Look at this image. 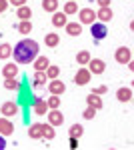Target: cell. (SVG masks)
<instances>
[{
	"label": "cell",
	"instance_id": "obj_1",
	"mask_svg": "<svg viewBox=\"0 0 134 150\" xmlns=\"http://www.w3.org/2000/svg\"><path fill=\"white\" fill-rule=\"evenodd\" d=\"M38 42L36 40H30V38H24L20 40L16 46L12 48V52H14V60L18 62V64H30L34 62V58L38 56Z\"/></svg>",
	"mask_w": 134,
	"mask_h": 150
},
{
	"label": "cell",
	"instance_id": "obj_2",
	"mask_svg": "<svg viewBox=\"0 0 134 150\" xmlns=\"http://www.w3.org/2000/svg\"><path fill=\"white\" fill-rule=\"evenodd\" d=\"M114 58H116V62H120V64H128V62L132 60V50H130L128 46L116 48V52H114Z\"/></svg>",
	"mask_w": 134,
	"mask_h": 150
},
{
	"label": "cell",
	"instance_id": "obj_3",
	"mask_svg": "<svg viewBox=\"0 0 134 150\" xmlns=\"http://www.w3.org/2000/svg\"><path fill=\"white\" fill-rule=\"evenodd\" d=\"M104 70H106V64H104V60L100 58H90L88 60V72L90 74H104Z\"/></svg>",
	"mask_w": 134,
	"mask_h": 150
},
{
	"label": "cell",
	"instance_id": "obj_4",
	"mask_svg": "<svg viewBox=\"0 0 134 150\" xmlns=\"http://www.w3.org/2000/svg\"><path fill=\"white\" fill-rule=\"evenodd\" d=\"M78 20H80V24H94L96 12L92 8H82V10H78Z\"/></svg>",
	"mask_w": 134,
	"mask_h": 150
},
{
	"label": "cell",
	"instance_id": "obj_5",
	"mask_svg": "<svg viewBox=\"0 0 134 150\" xmlns=\"http://www.w3.org/2000/svg\"><path fill=\"white\" fill-rule=\"evenodd\" d=\"M48 90H50V94L62 96V94L66 92V84H64L62 80H58V78H52V80L48 82Z\"/></svg>",
	"mask_w": 134,
	"mask_h": 150
},
{
	"label": "cell",
	"instance_id": "obj_6",
	"mask_svg": "<svg viewBox=\"0 0 134 150\" xmlns=\"http://www.w3.org/2000/svg\"><path fill=\"white\" fill-rule=\"evenodd\" d=\"M46 114H48V124H52V126H62L64 114H62L58 108H50V112H46Z\"/></svg>",
	"mask_w": 134,
	"mask_h": 150
},
{
	"label": "cell",
	"instance_id": "obj_7",
	"mask_svg": "<svg viewBox=\"0 0 134 150\" xmlns=\"http://www.w3.org/2000/svg\"><path fill=\"white\" fill-rule=\"evenodd\" d=\"M90 76H92V74L88 72V68H78V72L74 74V82H76L78 86H86L90 82Z\"/></svg>",
	"mask_w": 134,
	"mask_h": 150
},
{
	"label": "cell",
	"instance_id": "obj_8",
	"mask_svg": "<svg viewBox=\"0 0 134 150\" xmlns=\"http://www.w3.org/2000/svg\"><path fill=\"white\" fill-rule=\"evenodd\" d=\"M90 26H92L90 32H92V38H94V40H102V38L106 36V32H108L106 26H104V22H98V24L94 22V24H90Z\"/></svg>",
	"mask_w": 134,
	"mask_h": 150
},
{
	"label": "cell",
	"instance_id": "obj_9",
	"mask_svg": "<svg viewBox=\"0 0 134 150\" xmlns=\"http://www.w3.org/2000/svg\"><path fill=\"white\" fill-rule=\"evenodd\" d=\"M0 114H4L6 118H12V116L18 114V104L16 102H4L2 108H0Z\"/></svg>",
	"mask_w": 134,
	"mask_h": 150
},
{
	"label": "cell",
	"instance_id": "obj_10",
	"mask_svg": "<svg viewBox=\"0 0 134 150\" xmlns=\"http://www.w3.org/2000/svg\"><path fill=\"white\" fill-rule=\"evenodd\" d=\"M66 22H68V16L64 14V12H52V24H54L56 28H64L66 26Z\"/></svg>",
	"mask_w": 134,
	"mask_h": 150
},
{
	"label": "cell",
	"instance_id": "obj_11",
	"mask_svg": "<svg viewBox=\"0 0 134 150\" xmlns=\"http://www.w3.org/2000/svg\"><path fill=\"white\" fill-rule=\"evenodd\" d=\"M34 70H36V72H46V68H48V66H50V60H48V58L46 56H36L34 58Z\"/></svg>",
	"mask_w": 134,
	"mask_h": 150
},
{
	"label": "cell",
	"instance_id": "obj_12",
	"mask_svg": "<svg viewBox=\"0 0 134 150\" xmlns=\"http://www.w3.org/2000/svg\"><path fill=\"white\" fill-rule=\"evenodd\" d=\"M12 132H14V126H12V122L4 116V118H0V134L2 136H10Z\"/></svg>",
	"mask_w": 134,
	"mask_h": 150
},
{
	"label": "cell",
	"instance_id": "obj_13",
	"mask_svg": "<svg viewBox=\"0 0 134 150\" xmlns=\"http://www.w3.org/2000/svg\"><path fill=\"white\" fill-rule=\"evenodd\" d=\"M28 136H30L32 140H40L42 138V124H40V122L30 124V128H28Z\"/></svg>",
	"mask_w": 134,
	"mask_h": 150
},
{
	"label": "cell",
	"instance_id": "obj_14",
	"mask_svg": "<svg viewBox=\"0 0 134 150\" xmlns=\"http://www.w3.org/2000/svg\"><path fill=\"white\" fill-rule=\"evenodd\" d=\"M2 76H4V78H16V76H18V66H16V64H4Z\"/></svg>",
	"mask_w": 134,
	"mask_h": 150
},
{
	"label": "cell",
	"instance_id": "obj_15",
	"mask_svg": "<svg viewBox=\"0 0 134 150\" xmlns=\"http://www.w3.org/2000/svg\"><path fill=\"white\" fill-rule=\"evenodd\" d=\"M48 112V104H46V100H42V98H36L34 100V114L42 116Z\"/></svg>",
	"mask_w": 134,
	"mask_h": 150
},
{
	"label": "cell",
	"instance_id": "obj_16",
	"mask_svg": "<svg viewBox=\"0 0 134 150\" xmlns=\"http://www.w3.org/2000/svg\"><path fill=\"white\" fill-rule=\"evenodd\" d=\"M64 28H66V32L70 36H80L82 34V24L80 22H66Z\"/></svg>",
	"mask_w": 134,
	"mask_h": 150
},
{
	"label": "cell",
	"instance_id": "obj_17",
	"mask_svg": "<svg viewBox=\"0 0 134 150\" xmlns=\"http://www.w3.org/2000/svg\"><path fill=\"white\" fill-rule=\"evenodd\" d=\"M44 42L48 48H56L58 44H60V36L56 34V32H48V34L44 36Z\"/></svg>",
	"mask_w": 134,
	"mask_h": 150
},
{
	"label": "cell",
	"instance_id": "obj_18",
	"mask_svg": "<svg viewBox=\"0 0 134 150\" xmlns=\"http://www.w3.org/2000/svg\"><path fill=\"white\" fill-rule=\"evenodd\" d=\"M116 98H118L120 102H130V100H132V90H130V88H118Z\"/></svg>",
	"mask_w": 134,
	"mask_h": 150
},
{
	"label": "cell",
	"instance_id": "obj_19",
	"mask_svg": "<svg viewBox=\"0 0 134 150\" xmlns=\"http://www.w3.org/2000/svg\"><path fill=\"white\" fill-rule=\"evenodd\" d=\"M86 102H88V106H92V108H96V110H100L102 108V98L98 96V94H90V96H86Z\"/></svg>",
	"mask_w": 134,
	"mask_h": 150
},
{
	"label": "cell",
	"instance_id": "obj_20",
	"mask_svg": "<svg viewBox=\"0 0 134 150\" xmlns=\"http://www.w3.org/2000/svg\"><path fill=\"white\" fill-rule=\"evenodd\" d=\"M16 16L20 18V20H30V16H32V10H30V6H18V10H16Z\"/></svg>",
	"mask_w": 134,
	"mask_h": 150
},
{
	"label": "cell",
	"instance_id": "obj_21",
	"mask_svg": "<svg viewBox=\"0 0 134 150\" xmlns=\"http://www.w3.org/2000/svg\"><path fill=\"white\" fill-rule=\"evenodd\" d=\"M96 18H100V22H110L112 20V10L110 8H100L96 12Z\"/></svg>",
	"mask_w": 134,
	"mask_h": 150
},
{
	"label": "cell",
	"instance_id": "obj_22",
	"mask_svg": "<svg viewBox=\"0 0 134 150\" xmlns=\"http://www.w3.org/2000/svg\"><path fill=\"white\" fill-rule=\"evenodd\" d=\"M56 132H54V126L52 124H42V138L46 140H54Z\"/></svg>",
	"mask_w": 134,
	"mask_h": 150
},
{
	"label": "cell",
	"instance_id": "obj_23",
	"mask_svg": "<svg viewBox=\"0 0 134 150\" xmlns=\"http://www.w3.org/2000/svg\"><path fill=\"white\" fill-rule=\"evenodd\" d=\"M64 14H66V16H70V14H76V12H78V4H76V0H68L66 4H64Z\"/></svg>",
	"mask_w": 134,
	"mask_h": 150
},
{
	"label": "cell",
	"instance_id": "obj_24",
	"mask_svg": "<svg viewBox=\"0 0 134 150\" xmlns=\"http://www.w3.org/2000/svg\"><path fill=\"white\" fill-rule=\"evenodd\" d=\"M18 32H20V34H30V32H32V22H30V20H20Z\"/></svg>",
	"mask_w": 134,
	"mask_h": 150
},
{
	"label": "cell",
	"instance_id": "obj_25",
	"mask_svg": "<svg viewBox=\"0 0 134 150\" xmlns=\"http://www.w3.org/2000/svg\"><path fill=\"white\" fill-rule=\"evenodd\" d=\"M42 8L46 12H56L58 10V0H42Z\"/></svg>",
	"mask_w": 134,
	"mask_h": 150
},
{
	"label": "cell",
	"instance_id": "obj_26",
	"mask_svg": "<svg viewBox=\"0 0 134 150\" xmlns=\"http://www.w3.org/2000/svg\"><path fill=\"white\" fill-rule=\"evenodd\" d=\"M10 54H12V46L10 44H0V60L10 58Z\"/></svg>",
	"mask_w": 134,
	"mask_h": 150
},
{
	"label": "cell",
	"instance_id": "obj_27",
	"mask_svg": "<svg viewBox=\"0 0 134 150\" xmlns=\"http://www.w3.org/2000/svg\"><path fill=\"white\" fill-rule=\"evenodd\" d=\"M90 52L88 50H82V52H78V54H76V62H78V64H88V60H90Z\"/></svg>",
	"mask_w": 134,
	"mask_h": 150
},
{
	"label": "cell",
	"instance_id": "obj_28",
	"mask_svg": "<svg viewBox=\"0 0 134 150\" xmlns=\"http://www.w3.org/2000/svg\"><path fill=\"white\" fill-rule=\"evenodd\" d=\"M68 134H70V138H80V136L84 134V128L80 126V124H74V126L70 128V132H68Z\"/></svg>",
	"mask_w": 134,
	"mask_h": 150
},
{
	"label": "cell",
	"instance_id": "obj_29",
	"mask_svg": "<svg viewBox=\"0 0 134 150\" xmlns=\"http://www.w3.org/2000/svg\"><path fill=\"white\" fill-rule=\"evenodd\" d=\"M46 80H48L46 72H36V74H34V84H36V86H42V84H46Z\"/></svg>",
	"mask_w": 134,
	"mask_h": 150
},
{
	"label": "cell",
	"instance_id": "obj_30",
	"mask_svg": "<svg viewBox=\"0 0 134 150\" xmlns=\"http://www.w3.org/2000/svg\"><path fill=\"white\" fill-rule=\"evenodd\" d=\"M18 86H20V84H18L16 78H6V80H4V88H6V90H18Z\"/></svg>",
	"mask_w": 134,
	"mask_h": 150
},
{
	"label": "cell",
	"instance_id": "obj_31",
	"mask_svg": "<svg viewBox=\"0 0 134 150\" xmlns=\"http://www.w3.org/2000/svg\"><path fill=\"white\" fill-rule=\"evenodd\" d=\"M58 74H60V68H58V66H48V68H46V76H48V80L58 78Z\"/></svg>",
	"mask_w": 134,
	"mask_h": 150
},
{
	"label": "cell",
	"instance_id": "obj_32",
	"mask_svg": "<svg viewBox=\"0 0 134 150\" xmlns=\"http://www.w3.org/2000/svg\"><path fill=\"white\" fill-rule=\"evenodd\" d=\"M46 104H48V108H58V106H60V96L52 94V96L46 100Z\"/></svg>",
	"mask_w": 134,
	"mask_h": 150
},
{
	"label": "cell",
	"instance_id": "obj_33",
	"mask_svg": "<svg viewBox=\"0 0 134 150\" xmlns=\"http://www.w3.org/2000/svg\"><path fill=\"white\" fill-rule=\"evenodd\" d=\"M96 112H98V110H96V108H92V106H88V108H86V110H84V112H82V116H84V118H86V120H92V118H94V116H96Z\"/></svg>",
	"mask_w": 134,
	"mask_h": 150
},
{
	"label": "cell",
	"instance_id": "obj_34",
	"mask_svg": "<svg viewBox=\"0 0 134 150\" xmlns=\"http://www.w3.org/2000/svg\"><path fill=\"white\" fill-rule=\"evenodd\" d=\"M8 4H12V6L18 8V6H24V4H26V0H8Z\"/></svg>",
	"mask_w": 134,
	"mask_h": 150
},
{
	"label": "cell",
	"instance_id": "obj_35",
	"mask_svg": "<svg viewBox=\"0 0 134 150\" xmlns=\"http://www.w3.org/2000/svg\"><path fill=\"white\" fill-rule=\"evenodd\" d=\"M100 8H110V0H96Z\"/></svg>",
	"mask_w": 134,
	"mask_h": 150
},
{
	"label": "cell",
	"instance_id": "obj_36",
	"mask_svg": "<svg viewBox=\"0 0 134 150\" xmlns=\"http://www.w3.org/2000/svg\"><path fill=\"white\" fill-rule=\"evenodd\" d=\"M6 8H8V0H0V14L6 12Z\"/></svg>",
	"mask_w": 134,
	"mask_h": 150
},
{
	"label": "cell",
	"instance_id": "obj_37",
	"mask_svg": "<svg viewBox=\"0 0 134 150\" xmlns=\"http://www.w3.org/2000/svg\"><path fill=\"white\" fill-rule=\"evenodd\" d=\"M106 90H108L106 86H98V88H96V90H92V92H94V94H104Z\"/></svg>",
	"mask_w": 134,
	"mask_h": 150
},
{
	"label": "cell",
	"instance_id": "obj_38",
	"mask_svg": "<svg viewBox=\"0 0 134 150\" xmlns=\"http://www.w3.org/2000/svg\"><path fill=\"white\" fill-rule=\"evenodd\" d=\"M78 146V138H70V148H76Z\"/></svg>",
	"mask_w": 134,
	"mask_h": 150
},
{
	"label": "cell",
	"instance_id": "obj_39",
	"mask_svg": "<svg viewBox=\"0 0 134 150\" xmlns=\"http://www.w3.org/2000/svg\"><path fill=\"white\" fill-rule=\"evenodd\" d=\"M6 148V140H4V136L0 134V150H4Z\"/></svg>",
	"mask_w": 134,
	"mask_h": 150
}]
</instances>
